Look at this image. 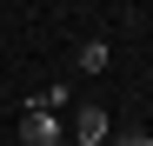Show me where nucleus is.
Returning a JSON list of instances; mask_svg holds the SVG:
<instances>
[{"mask_svg": "<svg viewBox=\"0 0 153 146\" xmlns=\"http://www.w3.org/2000/svg\"><path fill=\"white\" fill-rule=\"evenodd\" d=\"M20 139H27V146H67V119L27 106V113H20Z\"/></svg>", "mask_w": 153, "mask_h": 146, "instance_id": "1", "label": "nucleus"}, {"mask_svg": "<svg viewBox=\"0 0 153 146\" xmlns=\"http://www.w3.org/2000/svg\"><path fill=\"white\" fill-rule=\"evenodd\" d=\"M107 133H113V126H107L100 106H80V113H73V146H100Z\"/></svg>", "mask_w": 153, "mask_h": 146, "instance_id": "2", "label": "nucleus"}, {"mask_svg": "<svg viewBox=\"0 0 153 146\" xmlns=\"http://www.w3.org/2000/svg\"><path fill=\"white\" fill-rule=\"evenodd\" d=\"M73 66H80V73H100V66H107V40H87L80 53H73Z\"/></svg>", "mask_w": 153, "mask_h": 146, "instance_id": "3", "label": "nucleus"}, {"mask_svg": "<svg viewBox=\"0 0 153 146\" xmlns=\"http://www.w3.org/2000/svg\"><path fill=\"white\" fill-rule=\"evenodd\" d=\"M27 106H40V113H60V106H67V86H40Z\"/></svg>", "mask_w": 153, "mask_h": 146, "instance_id": "4", "label": "nucleus"}, {"mask_svg": "<svg viewBox=\"0 0 153 146\" xmlns=\"http://www.w3.org/2000/svg\"><path fill=\"white\" fill-rule=\"evenodd\" d=\"M120 146H153V133H140V126H126V133H120Z\"/></svg>", "mask_w": 153, "mask_h": 146, "instance_id": "5", "label": "nucleus"}]
</instances>
